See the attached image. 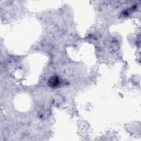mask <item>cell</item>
Listing matches in <instances>:
<instances>
[{"label": "cell", "instance_id": "cell-1", "mask_svg": "<svg viewBox=\"0 0 141 141\" xmlns=\"http://www.w3.org/2000/svg\"><path fill=\"white\" fill-rule=\"evenodd\" d=\"M58 83H59V81H58V78L56 77H53L52 78L50 79V81L49 82V84L51 87H56L58 86Z\"/></svg>", "mask_w": 141, "mask_h": 141}]
</instances>
